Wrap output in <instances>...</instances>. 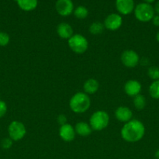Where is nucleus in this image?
<instances>
[{
	"label": "nucleus",
	"mask_w": 159,
	"mask_h": 159,
	"mask_svg": "<svg viewBox=\"0 0 159 159\" xmlns=\"http://www.w3.org/2000/svg\"><path fill=\"white\" fill-rule=\"evenodd\" d=\"M123 25V18L118 13H111L105 18L104 22V28L111 31H115Z\"/></svg>",
	"instance_id": "obj_9"
},
{
	"label": "nucleus",
	"mask_w": 159,
	"mask_h": 159,
	"mask_svg": "<svg viewBox=\"0 0 159 159\" xmlns=\"http://www.w3.org/2000/svg\"><path fill=\"white\" fill-rule=\"evenodd\" d=\"M151 21H152L153 24H154V26L159 27V15H154V16L153 17Z\"/></svg>",
	"instance_id": "obj_27"
},
{
	"label": "nucleus",
	"mask_w": 159,
	"mask_h": 159,
	"mask_svg": "<svg viewBox=\"0 0 159 159\" xmlns=\"http://www.w3.org/2000/svg\"><path fill=\"white\" fill-rule=\"evenodd\" d=\"M115 116L120 122L127 123L132 120V112L129 107H119L115 110Z\"/></svg>",
	"instance_id": "obj_13"
},
{
	"label": "nucleus",
	"mask_w": 159,
	"mask_h": 159,
	"mask_svg": "<svg viewBox=\"0 0 159 159\" xmlns=\"http://www.w3.org/2000/svg\"><path fill=\"white\" fill-rule=\"evenodd\" d=\"M19 7L23 11L30 12L37 8L38 0H16Z\"/></svg>",
	"instance_id": "obj_17"
},
{
	"label": "nucleus",
	"mask_w": 159,
	"mask_h": 159,
	"mask_svg": "<svg viewBox=\"0 0 159 159\" xmlns=\"http://www.w3.org/2000/svg\"><path fill=\"white\" fill-rule=\"evenodd\" d=\"M88 9L84 6H79L74 9V11H73V14H74L75 16L79 20H84V19H86L88 16Z\"/></svg>",
	"instance_id": "obj_21"
},
{
	"label": "nucleus",
	"mask_w": 159,
	"mask_h": 159,
	"mask_svg": "<svg viewBox=\"0 0 159 159\" xmlns=\"http://www.w3.org/2000/svg\"><path fill=\"white\" fill-rule=\"evenodd\" d=\"M104 23H101V22H94L89 26V32L91 34L94 35H98V34H101V33L104 31Z\"/></svg>",
	"instance_id": "obj_18"
},
{
	"label": "nucleus",
	"mask_w": 159,
	"mask_h": 159,
	"mask_svg": "<svg viewBox=\"0 0 159 159\" xmlns=\"http://www.w3.org/2000/svg\"><path fill=\"white\" fill-rule=\"evenodd\" d=\"M99 89V82L95 79H88L84 84V91L86 94H94Z\"/></svg>",
	"instance_id": "obj_16"
},
{
	"label": "nucleus",
	"mask_w": 159,
	"mask_h": 159,
	"mask_svg": "<svg viewBox=\"0 0 159 159\" xmlns=\"http://www.w3.org/2000/svg\"><path fill=\"white\" fill-rule=\"evenodd\" d=\"M109 120L110 118L107 112L104 110H98L91 115L89 124L93 130L101 131L108 127Z\"/></svg>",
	"instance_id": "obj_3"
},
{
	"label": "nucleus",
	"mask_w": 159,
	"mask_h": 159,
	"mask_svg": "<svg viewBox=\"0 0 159 159\" xmlns=\"http://www.w3.org/2000/svg\"><path fill=\"white\" fill-rule=\"evenodd\" d=\"M154 9V12L157 13V15H159V1H157V2H156Z\"/></svg>",
	"instance_id": "obj_28"
},
{
	"label": "nucleus",
	"mask_w": 159,
	"mask_h": 159,
	"mask_svg": "<svg viewBox=\"0 0 159 159\" xmlns=\"http://www.w3.org/2000/svg\"><path fill=\"white\" fill-rule=\"evenodd\" d=\"M133 12L137 20L143 23L151 21L155 15L154 7L151 4L146 2L140 3L135 6Z\"/></svg>",
	"instance_id": "obj_4"
},
{
	"label": "nucleus",
	"mask_w": 159,
	"mask_h": 159,
	"mask_svg": "<svg viewBox=\"0 0 159 159\" xmlns=\"http://www.w3.org/2000/svg\"><path fill=\"white\" fill-rule=\"evenodd\" d=\"M156 40H157V41L159 43V30L157 31V34H156Z\"/></svg>",
	"instance_id": "obj_31"
},
{
	"label": "nucleus",
	"mask_w": 159,
	"mask_h": 159,
	"mask_svg": "<svg viewBox=\"0 0 159 159\" xmlns=\"http://www.w3.org/2000/svg\"><path fill=\"white\" fill-rule=\"evenodd\" d=\"M147 75L153 81L159 80V68L157 66H151L147 70Z\"/></svg>",
	"instance_id": "obj_22"
},
{
	"label": "nucleus",
	"mask_w": 159,
	"mask_h": 159,
	"mask_svg": "<svg viewBox=\"0 0 159 159\" xmlns=\"http://www.w3.org/2000/svg\"><path fill=\"white\" fill-rule=\"evenodd\" d=\"M90 99L85 93H76L70 100V107L75 113H84L90 107Z\"/></svg>",
	"instance_id": "obj_2"
},
{
	"label": "nucleus",
	"mask_w": 159,
	"mask_h": 159,
	"mask_svg": "<svg viewBox=\"0 0 159 159\" xmlns=\"http://www.w3.org/2000/svg\"><path fill=\"white\" fill-rule=\"evenodd\" d=\"M149 94L153 99H159V80L153 81L150 85Z\"/></svg>",
	"instance_id": "obj_20"
},
{
	"label": "nucleus",
	"mask_w": 159,
	"mask_h": 159,
	"mask_svg": "<svg viewBox=\"0 0 159 159\" xmlns=\"http://www.w3.org/2000/svg\"><path fill=\"white\" fill-rule=\"evenodd\" d=\"M155 1V0H143V2L146 3H148V4H151L152 2H154Z\"/></svg>",
	"instance_id": "obj_30"
},
{
	"label": "nucleus",
	"mask_w": 159,
	"mask_h": 159,
	"mask_svg": "<svg viewBox=\"0 0 159 159\" xmlns=\"http://www.w3.org/2000/svg\"><path fill=\"white\" fill-rule=\"evenodd\" d=\"M115 7L122 15H129L134 11L135 3L133 0H115Z\"/></svg>",
	"instance_id": "obj_10"
},
{
	"label": "nucleus",
	"mask_w": 159,
	"mask_h": 159,
	"mask_svg": "<svg viewBox=\"0 0 159 159\" xmlns=\"http://www.w3.org/2000/svg\"><path fill=\"white\" fill-rule=\"evenodd\" d=\"M145 134V127L141 121L131 120L121 129V137L124 141L135 143L140 141Z\"/></svg>",
	"instance_id": "obj_1"
},
{
	"label": "nucleus",
	"mask_w": 159,
	"mask_h": 159,
	"mask_svg": "<svg viewBox=\"0 0 159 159\" xmlns=\"http://www.w3.org/2000/svg\"><path fill=\"white\" fill-rule=\"evenodd\" d=\"M10 41V37L6 32H0V46H7Z\"/></svg>",
	"instance_id": "obj_23"
},
{
	"label": "nucleus",
	"mask_w": 159,
	"mask_h": 159,
	"mask_svg": "<svg viewBox=\"0 0 159 159\" xmlns=\"http://www.w3.org/2000/svg\"><path fill=\"white\" fill-rule=\"evenodd\" d=\"M55 9L58 14L62 16H68L74 11V5L72 0H57Z\"/></svg>",
	"instance_id": "obj_8"
},
{
	"label": "nucleus",
	"mask_w": 159,
	"mask_h": 159,
	"mask_svg": "<svg viewBox=\"0 0 159 159\" xmlns=\"http://www.w3.org/2000/svg\"><path fill=\"white\" fill-rule=\"evenodd\" d=\"M75 131L76 134H77L78 135L81 137H87L91 134L92 132V128L90 127V124L87 122H84V121H80V122H78L76 124L74 127Z\"/></svg>",
	"instance_id": "obj_15"
},
{
	"label": "nucleus",
	"mask_w": 159,
	"mask_h": 159,
	"mask_svg": "<svg viewBox=\"0 0 159 159\" xmlns=\"http://www.w3.org/2000/svg\"><path fill=\"white\" fill-rule=\"evenodd\" d=\"M142 89V85L140 82L137 80H134V79H131V80L127 81L124 85V91L128 96H137V95L140 94V92Z\"/></svg>",
	"instance_id": "obj_12"
},
{
	"label": "nucleus",
	"mask_w": 159,
	"mask_h": 159,
	"mask_svg": "<svg viewBox=\"0 0 159 159\" xmlns=\"http://www.w3.org/2000/svg\"><path fill=\"white\" fill-rule=\"evenodd\" d=\"M154 158L156 159H159V149H157L154 153Z\"/></svg>",
	"instance_id": "obj_29"
},
{
	"label": "nucleus",
	"mask_w": 159,
	"mask_h": 159,
	"mask_svg": "<svg viewBox=\"0 0 159 159\" xmlns=\"http://www.w3.org/2000/svg\"><path fill=\"white\" fill-rule=\"evenodd\" d=\"M132 102H133V105L136 109H137V110H143L146 107V98L143 95L139 94L137 96H134Z\"/></svg>",
	"instance_id": "obj_19"
},
{
	"label": "nucleus",
	"mask_w": 159,
	"mask_h": 159,
	"mask_svg": "<svg viewBox=\"0 0 159 159\" xmlns=\"http://www.w3.org/2000/svg\"><path fill=\"white\" fill-rule=\"evenodd\" d=\"M57 122L58 124H60V126L64 125V124H67V118L64 114H59L57 116Z\"/></svg>",
	"instance_id": "obj_26"
},
{
	"label": "nucleus",
	"mask_w": 159,
	"mask_h": 159,
	"mask_svg": "<svg viewBox=\"0 0 159 159\" xmlns=\"http://www.w3.org/2000/svg\"><path fill=\"white\" fill-rule=\"evenodd\" d=\"M12 141L10 138H3L1 141V147L3 149H9L12 146Z\"/></svg>",
	"instance_id": "obj_24"
},
{
	"label": "nucleus",
	"mask_w": 159,
	"mask_h": 159,
	"mask_svg": "<svg viewBox=\"0 0 159 159\" xmlns=\"http://www.w3.org/2000/svg\"><path fill=\"white\" fill-rule=\"evenodd\" d=\"M7 112V105L4 101L0 99V119L6 115Z\"/></svg>",
	"instance_id": "obj_25"
},
{
	"label": "nucleus",
	"mask_w": 159,
	"mask_h": 159,
	"mask_svg": "<svg viewBox=\"0 0 159 159\" xmlns=\"http://www.w3.org/2000/svg\"><path fill=\"white\" fill-rule=\"evenodd\" d=\"M26 133V127L22 122L18 120H14L9 124L8 127V134L9 137L13 141H18L23 139Z\"/></svg>",
	"instance_id": "obj_6"
},
{
	"label": "nucleus",
	"mask_w": 159,
	"mask_h": 159,
	"mask_svg": "<svg viewBox=\"0 0 159 159\" xmlns=\"http://www.w3.org/2000/svg\"><path fill=\"white\" fill-rule=\"evenodd\" d=\"M121 61L126 68H135L140 61V57L136 51L126 50L121 54Z\"/></svg>",
	"instance_id": "obj_7"
},
{
	"label": "nucleus",
	"mask_w": 159,
	"mask_h": 159,
	"mask_svg": "<svg viewBox=\"0 0 159 159\" xmlns=\"http://www.w3.org/2000/svg\"><path fill=\"white\" fill-rule=\"evenodd\" d=\"M59 134L62 141H65V142H71L75 139L76 131H75L74 127L71 124L67 123L64 125L60 126Z\"/></svg>",
	"instance_id": "obj_11"
},
{
	"label": "nucleus",
	"mask_w": 159,
	"mask_h": 159,
	"mask_svg": "<svg viewBox=\"0 0 159 159\" xmlns=\"http://www.w3.org/2000/svg\"><path fill=\"white\" fill-rule=\"evenodd\" d=\"M57 34L59 37L65 40H69L73 35V29L67 23H61L57 26Z\"/></svg>",
	"instance_id": "obj_14"
},
{
	"label": "nucleus",
	"mask_w": 159,
	"mask_h": 159,
	"mask_svg": "<svg viewBox=\"0 0 159 159\" xmlns=\"http://www.w3.org/2000/svg\"><path fill=\"white\" fill-rule=\"evenodd\" d=\"M68 45L71 51L76 54H84L88 49V41L82 34H73L68 40Z\"/></svg>",
	"instance_id": "obj_5"
}]
</instances>
